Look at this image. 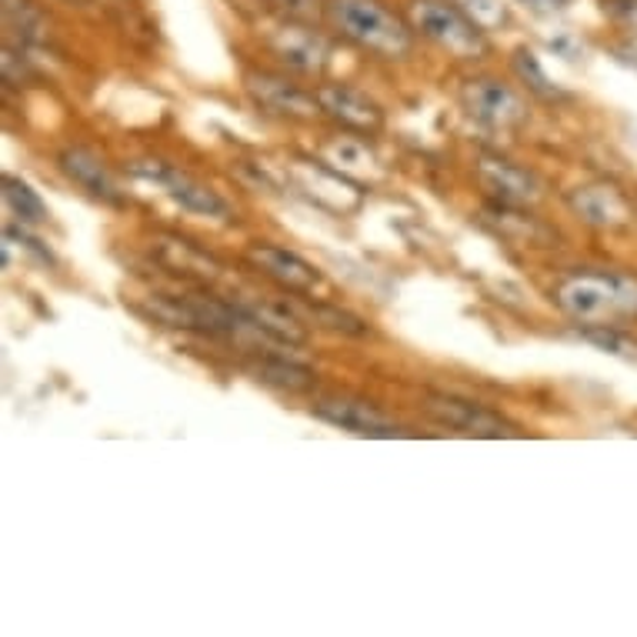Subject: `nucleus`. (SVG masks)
I'll return each mask as SVG.
<instances>
[{
	"label": "nucleus",
	"instance_id": "f257e3e1",
	"mask_svg": "<svg viewBox=\"0 0 637 637\" xmlns=\"http://www.w3.org/2000/svg\"><path fill=\"white\" fill-rule=\"evenodd\" d=\"M554 301L577 324L637 321V274H624V271L571 274L558 284Z\"/></svg>",
	"mask_w": 637,
	"mask_h": 637
},
{
	"label": "nucleus",
	"instance_id": "f03ea898",
	"mask_svg": "<svg viewBox=\"0 0 637 637\" xmlns=\"http://www.w3.org/2000/svg\"><path fill=\"white\" fill-rule=\"evenodd\" d=\"M327 17L348 40L361 43L387 61L411 54V30L408 24L390 14L380 0H327Z\"/></svg>",
	"mask_w": 637,
	"mask_h": 637
},
{
	"label": "nucleus",
	"instance_id": "7ed1b4c3",
	"mask_svg": "<svg viewBox=\"0 0 637 637\" xmlns=\"http://www.w3.org/2000/svg\"><path fill=\"white\" fill-rule=\"evenodd\" d=\"M411 21L414 27L434 40L437 47H445L454 58H477L484 54V27L474 24L461 4H448V0H414L411 4Z\"/></svg>",
	"mask_w": 637,
	"mask_h": 637
},
{
	"label": "nucleus",
	"instance_id": "20e7f679",
	"mask_svg": "<svg viewBox=\"0 0 637 637\" xmlns=\"http://www.w3.org/2000/svg\"><path fill=\"white\" fill-rule=\"evenodd\" d=\"M130 174L140 177V180L158 184L171 201H177L190 214L214 217V221H227L230 217V204L221 198L217 190H211L208 184L193 180L190 174H184V171H177L171 164H161V161H134L130 164Z\"/></svg>",
	"mask_w": 637,
	"mask_h": 637
},
{
	"label": "nucleus",
	"instance_id": "39448f33",
	"mask_svg": "<svg viewBox=\"0 0 637 637\" xmlns=\"http://www.w3.org/2000/svg\"><path fill=\"white\" fill-rule=\"evenodd\" d=\"M461 101L467 108V114L487 127H514L521 117H524V101L521 97L501 84V80H491V77H480V80H471L461 93Z\"/></svg>",
	"mask_w": 637,
	"mask_h": 637
},
{
	"label": "nucleus",
	"instance_id": "423d86ee",
	"mask_svg": "<svg viewBox=\"0 0 637 637\" xmlns=\"http://www.w3.org/2000/svg\"><path fill=\"white\" fill-rule=\"evenodd\" d=\"M567 204L584 224L601 227V230L627 227L634 221L630 201L624 198V190H617L614 184H584V187L571 190Z\"/></svg>",
	"mask_w": 637,
	"mask_h": 637
},
{
	"label": "nucleus",
	"instance_id": "0eeeda50",
	"mask_svg": "<svg viewBox=\"0 0 637 637\" xmlns=\"http://www.w3.org/2000/svg\"><path fill=\"white\" fill-rule=\"evenodd\" d=\"M271 51L301 74H321L330 64V43L304 24H280L271 34Z\"/></svg>",
	"mask_w": 637,
	"mask_h": 637
},
{
	"label": "nucleus",
	"instance_id": "6e6552de",
	"mask_svg": "<svg viewBox=\"0 0 637 637\" xmlns=\"http://www.w3.org/2000/svg\"><path fill=\"white\" fill-rule=\"evenodd\" d=\"M427 414L440 424H448L461 434H474V437H508L514 434V424H508L501 414L487 411L480 404L461 401V398H448V395H430L427 398Z\"/></svg>",
	"mask_w": 637,
	"mask_h": 637
},
{
	"label": "nucleus",
	"instance_id": "1a4fd4ad",
	"mask_svg": "<svg viewBox=\"0 0 637 637\" xmlns=\"http://www.w3.org/2000/svg\"><path fill=\"white\" fill-rule=\"evenodd\" d=\"M321 421L340 427V430H351V434H361V437H395L401 434V427L390 421L387 414H380L377 408L364 404V401H348V398H324L311 408Z\"/></svg>",
	"mask_w": 637,
	"mask_h": 637
},
{
	"label": "nucleus",
	"instance_id": "9d476101",
	"mask_svg": "<svg viewBox=\"0 0 637 637\" xmlns=\"http://www.w3.org/2000/svg\"><path fill=\"white\" fill-rule=\"evenodd\" d=\"M477 174L484 180V187L495 193V198L508 208H521V204H534L541 198V180H537L530 171L501 161V158H480Z\"/></svg>",
	"mask_w": 637,
	"mask_h": 637
},
{
	"label": "nucleus",
	"instance_id": "9b49d317",
	"mask_svg": "<svg viewBox=\"0 0 637 637\" xmlns=\"http://www.w3.org/2000/svg\"><path fill=\"white\" fill-rule=\"evenodd\" d=\"M251 264H258L271 280H277L280 287L287 290H298V293H311L324 284V277L301 258L287 248H274V243H254L248 251Z\"/></svg>",
	"mask_w": 637,
	"mask_h": 637
},
{
	"label": "nucleus",
	"instance_id": "f8f14e48",
	"mask_svg": "<svg viewBox=\"0 0 637 637\" xmlns=\"http://www.w3.org/2000/svg\"><path fill=\"white\" fill-rule=\"evenodd\" d=\"M248 90L254 93L258 104H264L267 111L284 114V117L308 121V117L324 114L317 93H304L301 87H293L284 77H274V74H248Z\"/></svg>",
	"mask_w": 637,
	"mask_h": 637
},
{
	"label": "nucleus",
	"instance_id": "ddd939ff",
	"mask_svg": "<svg viewBox=\"0 0 637 637\" xmlns=\"http://www.w3.org/2000/svg\"><path fill=\"white\" fill-rule=\"evenodd\" d=\"M298 180H301V190L308 193L311 201L330 208V211H354L358 201L364 198L361 184L348 180L345 174H337L334 167H324V164H301L298 167Z\"/></svg>",
	"mask_w": 637,
	"mask_h": 637
},
{
	"label": "nucleus",
	"instance_id": "4468645a",
	"mask_svg": "<svg viewBox=\"0 0 637 637\" xmlns=\"http://www.w3.org/2000/svg\"><path fill=\"white\" fill-rule=\"evenodd\" d=\"M58 164H61V171H64L77 187H84V190L90 193V198L108 201V204H121V201H124V193H121L114 174L108 171V164H104L101 158H97V154L84 151V147H67Z\"/></svg>",
	"mask_w": 637,
	"mask_h": 637
},
{
	"label": "nucleus",
	"instance_id": "2eb2a0df",
	"mask_svg": "<svg viewBox=\"0 0 637 637\" xmlns=\"http://www.w3.org/2000/svg\"><path fill=\"white\" fill-rule=\"evenodd\" d=\"M317 101L324 108V114H330L334 121H340L345 127L354 130H377L384 124V111L371 101L367 93L340 87V84H327L317 90Z\"/></svg>",
	"mask_w": 637,
	"mask_h": 637
},
{
	"label": "nucleus",
	"instance_id": "dca6fc26",
	"mask_svg": "<svg viewBox=\"0 0 637 637\" xmlns=\"http://www.w3.org/2000/svg\"><path fill=\"white\" fill-rule=\"evenodd\" d=\"M158 258L174 267V271H184V274H198V277H214L217 274V261L211 254H204L201 248H193L190 240L184 237H161L154 243Z\"/></svg>",
	"mask_w": 637,
	"mask_h": 637
},
{
	"label": "nucleus",
	"instance_id": "f3484780",
	"mask_svg": "<svg viewBox=\"0 0 637 637\" xmlns=\"http://www.w3.org/2000/svg\"><path fill=\"white\" fill-rule=\"evenodd\" d=\"M248 311L251 324L264 334V337H274V340H284V345H301L304 340V324L293 317L290 311L284 308H274V304H240Z\"/></svg>",
	"mask_w": 637,
	"mask_h": 637
},
{
	"label": "nucleus",
	"instance_id": "a211bd4d",
	"mask_svg": "<svg viewBox=\"0 0 637 637\" xmlns=\"http://www.w3.org/2000/svg\"><path fill=\"white\" fill-rule=\"evenodd\" d=\"M4 24L11 34L21 37V43H43L51 27L47 17L30 4V0H4Z\"/></svg>",
	"mask_w": 637,
	"mask_h": 637
},
{
	"label": "nucleus",
	"instance_id": "6ab92c4d",
	"mask_svg": "<svg viewBox=\"0 0 637 637\" xmlns=\"http://www.w3.org/2000/svg\"><path fill=\"white\" fill-rule=\"evenodd\" d=\"M4 204L24 224H43L47 217H51L47 204L37 198V190L30 184H24L21 177H4Z\"/></svg>",
	"mask_w": 637,
	"mask_h": 637
},
{
	"label": "nucleus",
	"instance_id": "aec40b11",
	"mask_svg": "<svg viewBox=\"0 0 637 637\" xmlns=\"http://www.w3.org/2000/svg\"><path fill=\"white\" fill-rule=\"evenodd\" d=\"M254 374L258 380L264 384H274V387H284V390H304L314 384L311 371L301 367V364H293V361H284V358H264L254 364Z\"/></svg>",
	"mask_w": 637,
	"mask_h": 637
},
{
	"label": "nucleus",
	"instance_id": "412c9836",
	"mask_svg": "<svg viewBox=\"0 0 637 637\" xmlns=\"http://www.w3.org/2000/svg\"><path fill=\"white\" fill-rule=\"evenodd\" d=\"M511 64H514V71H517V77L537 93V97H545V101H558V97H564V90L545 74V67H541V58H537L534 51H527V47H517L514 51V58H511Z\"/></svg>",
	"mask_w": 637,
	"mask_h": 637
},
{
	"label": "nucleus",
	"instance_id": "4be33fe9",
	"mask_svg": "<svg viewBox=\"0 0 637 637\" xmlns=\"http://www.w3.org/2000/svg\"><path fill=\"white\" fill-rule=\"evenodd\" d=\"M577 337L584 340V345H595L598 351H608V354L637 361V340L624 337L617 330V324H587V327L577 330Z\"/></svg>",
	"mask_w": 637,
	"mask_h": 637
},
{
	"label": "nucleus",
	"instance_id": "5701e85b",
	"mask_svg": "<svg viewBox=\"0 0 637 637\" xmlns=\"http://www.w3.org/2000/svg\"><path fill=\"white\" fill-rule=\"evenodd\" d=\"M458 4H461L464 14H467L474 24H480L484 30H498V27H504V21H508V11H504L501 0H458Z\"/></svg>",
	"mask_w": 637,
	"mask_h": 637
},
{
	"label": "nucleus",
	"instance_id": "b1692460",
	"mask_svg": "<svg viewBox=\"0 0 637 637\" xmlns=\"http://www.w3.org/2000/svg\"><path fill=\"white\" fill-rule=\"evenodd\" d=\"M601 14L637 40V0H601Z\"/></svg>",
	"mask_w": 637,
	"mask_h": 637
},
{
	"label": "nucleus",
	"instance_id": "393cba45",
	"mask_svg": "<svg viewBox=\"0 0 637 637\" xmlns=\"http://www.w3.org/2000/svg\"><path fill=\"white\" fill-rule=\"evenodd\" d=\"M314 314H317V321H321V324H327V327H334V330H345V334H367V324H364L361 317L348 314V311H337V308H324V304H317V308H314Z\"/></svg>",
	"mask_w": 637,
	"mask_h": 637
},
{
	"label": "nucleus",
	"instance_id": "a878e982",
	"mask_svg": "<svg viewBox=\"0 0 637 637\" xmlns=\"http://www.w3.org/2000/svg\"><path fill=\"white\" fill-rule=\"evenodd\" d=\"M330 164H337V167H358V164H371V154L364 151L361 143H354V140H337L330 147Z\"/></svg>",
	"mask_w": 637,
	"mask_h": 637
},
{
	"label": "nucleus",
	"instance_id": "bb28decb",
	"mask_svg": "<svg viewBox=\"0 0 637 637\" xmlns=\"http://www.w3.org/2000/svg\"><path fill=\"white\" fill-rule=\"evenodd\" d=\"M267 4L290 21H308L317 11V0H267Z\"/></svg>",
	"mask_w": 637,
	"mask_h": 637
},
{
	"label": "nucleus",
	"instance_id": "cd10ccee",
	"mask_svg": "<svg viewBox=\"0 0 637 637\" xmlns=\"http://www.w3.org/2000/svg\"><path fill=\"white\" fill-rule=\"evenodd\" d=\"M4 237H11V240H17V248H24V251H30V254H37L43 264H54V254L47 251V243H40L37 237H30L27 230H17V227H4Z\"/></svg>",
	"mask_w": 637,
	"mask_h": 637
},
{
	"label": "nucleus",
	"instance_id": "c85d7f7f",
	"mask_svg": "<svg viewBox=\"0 0 637 637\" xmlns=\"http://www.w3.org/2000/svg\"><path fill=\"white\" fill-rule=\"evenodd\" d=\"M521 4L527 8V11H534V14H558L564 4H561V0H521Z\"/></svg>",
	"mask_w": 637,
	"mask_h": 637
},
{
	"label": "nucleus",
	"instance_id": "c756f323",
	"mask_svg": "<svg viewBox=\"0 0 637 637\" xmlns=\"http://www.w3.org/2000/svg\"><path fill=\"white\" fill-rule=\"evenodd\" d=\"M74 4H84V0H74Z\"/></svg>",
	"mask_w": 637,
	"mask_h": 637
}]
</instances>
